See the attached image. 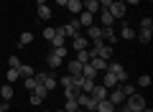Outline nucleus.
<instances>
[{
    "instance_id": "1",
    "label": "nucleus",
    "mask_w": 153,
    "mask_h": 112,
    "mask_svg": "<svg viewBox=\"0 0 153 112\" xmlns=\"http://www.w3.org/2000/svg\"><path fill=\"white\" fill-rule=\"evenodd\" d=\"M143 107H148V102H146V97H140L135 92V94H130V97H125V110H130V112H140Z\"/></svg>"
},
{
    "instance_id": "2",
    "label": "nucleus",
    "mask_w": 153,
    "mask_h": 112,
    "mask_svg": "<svg viewBox=\"0 0 153 112\" xmlns=\"http://www.w3.org/2000/svg\"><path fill=\"white\" fill-rule=\"evenodd\" d=\"M107 71H110V74H115V79H117V84H123V82H128V71H125V66H123L120 61H110V64H107Z\"/></svg>"
},
{
    "instance_id": "3",
    "label": "nucleus",
    "mask_w": 153,
    "mask_h": 112,
    "mask_svg": "<svg viewBox=\"0 0 153 112\" xmlns=\"http://www.w3.org/2000/svg\"><path fill=\"white\" fill-rule=\"evenodd\" d=\"M92 48L97 51V56H100V59L110 61V56H112V46H110V43H105L102 38H100V41H92Z\"/></svg>"
},
{
    "instance_id": "4",
    "label": "nucleus",
    "mask_w": 153,
    "mask_h": 112,
    "mask_svg": "<svg viewBox=\"0 0 153 112\" xmlns=\"http://www.w3.org/2000/svg\"><path fill=\"white\" fill-rule=\"evenodd\" d=\"M107 10H110V16H112L115 21H123V18H125V10H128V5L123 3V0H112V5H110Z\"/></svg>"
},
{
    "instance_id": "5",
    "label": "nucleus",
    "mask_w": 153,
    "mask_h": 112,
    "mask_svg": "<svg viewBox=\"0 0 153 112\" xmlns=\"http://www.w3.org/2000/svg\"><path fill=\"white\" fill-rule=\"evenodd\" d=\"M76 105L82 107V110H94L97 99H92V94H87V92H76Z\"/></svg>"
},
{
    "instance_id": "6",
    "label": "nucleus",
    "mask_w": 153,
    "mask_h": 112,
    "mask_svg": "<svg viewBox=\"0 0 153 112\" xmlns=\"http://www.w3.org/2000/svg\"><path fill=\"white\" fill-rule=\"evenodd\" d=\"M107 99L112 102L115 107H120L123 102H125V94H123V89H120V84H117V87H112V89L107 92Z\"/></svg>"
},
{
    "instance_id": "7",
    "label": "nucleus",
    "mask_w": 153,
    "mask_h": 112,
    "mask_svg": "<svg viewBox=\"0 0 153 112\" xmlns=\"http://www.w3.org/2000/svg\"><path fill=\"white\" fill-rule=\"evenodd\" d=\"M97 16H100V26H102V28H112V26H115V18L110 16V10H107V8H102V10H100Z\"/></svg>"
},
{
    "instance_id": "8",
    "label": "nucleus",
    "mask_w": 153,
    "mask_h": 112,
    "mask_svg": "<svg viewBox=\"0 0 153 112\" xmlns=\"http://www.w3.org/2000/svg\"><path fill=\"white\" fill-rule=\"evenodd\" d=\"M117 38L133 41V38H135V28H130V26H128V21H123V23H120V33H117Z\"/></svg>"
},
{
    "instance_id": "9",
    "label": "nucleus",
    "mask_w": 153,
    "mask_h": 112,
    "mask_svg": "<svg viewBox=\"0 0 153 112\" xmlns=\"http://www.w3.org/2000/svg\"><path fill=\"white\" fill-rule=\"evenodd\" d=\"M107 92H110V89H107L105 84H94L89 94H92V99H97V102H100V99H107Z\"/></svg>"
},
{
    "instance_id": "10",
    "label": "nucleus",
    "mask_w": 153,
    "mask_h": 112,
    "mask_svg": "<svg viewBox=\"0 0 153 112\" xmlns=\"http://www.w3.org/2000/svg\"><path fill=\"white\" fill-rule=\"evenodd\" d=\"M102 41L110 43V46L117 43V33H115V28H102Z\"/></svg>"
},
{
    "instance_id": "11",
    "label": "nucleus",
    "mask_w": 153,
    "mask_h": 112,
    "mask_svg": "<svg viewBox=\"0 0 153 112\" xmlns=\"http://www.w3.org/2000/svg\"><path fill=\"white\" fill-rule=\"evenodd\" d=\"M89 64H92V69L97 71V74H102V71H107V64H110V61H105V59H100V56H94V59H89Z\"/></svg>"
},
{
    "instance_id": "12",
    "label": "nucleus",
    "mask_w": 153,
    "mask_h": 112,
    "mask_svg": "<svg viewBox=\"0 0 153 112\" xmlns=\"http://www.w3.org/2000/svg\"><path fill=\"white\" fill-rule=\"evenodd\" d=\"M84 38H89V41H100L102 38V26H87V36Z\"/></svg>"
},
{
    "instance_id": "13",
    "label": "nucleus",
    "mask_w": 153,
    "mask_h": 112,
    "mask_svg": "<svg viewBox=\"0 0 153 112\" xmlns=\"http://www.w3.org/2000/svg\"><path fill=\"white\" fill-rule=\"evenodd\" d=\"M76 21H79V26H82V28L94 26V16H92V13H87V10H82V13H79V18H76Z\"/></svg>"
},
{
    "instance_id": "14",
    "label": "nucleus",
    "mask_w": 153,
    "mask_h": 112,
    "mask_svg": "<svg viewBox=\"0 0 153 112\" xmlns=\"http://www.w3.org/2000/svg\"><path fill=\"white\" fill-rule=\"evenodd\" d=\"M79 28H82V26H79V21L74 18V21H69V23L64 26V31H66V36H71V38H74V36H79Z\"/></svg>"
},
{
    "instance_id": "15",
    "label": "nucleus",
    "mask_w": 153,
    "mask_h": 112,
    "mask_svg": "<svg viewBox=\"0 0 153 112\" xmlns=\"http://www.w3.org/2000/svg\"><path fill=\"white\" fill-rule=\"evenodd\" d=\"M66 10L74 13V16H79V13L84 10V3H82V0H69V3H66Z\"/></svg>"
},
{
    "instance_id": "16",
    "label": "nucleus",
    "mask_w": 153,
    "mask_h": 112,
    "mask_svg": "<svg viewBox=\"0 0 153 112\" xmlns=\"http://www.w3.org/2000/svg\"><path fill=\"white\" fill-rule=\"evenodd\" d=\"M61 61H64V59H61V56H56L54 51H51V53H46V64H49V69H59V66H61Z\"/></svg>"
},
{
    "instance_id": "17",
    "label": "nucleus",
    "mask_w": 153,
    "mask_h": 112,
    "mask_svg": "<svg viewBox=\"0 0 153 112\" xmlns=\"http://www.w3.org/2000/svg\"><path fill=\"white\" fill-rule=\"evenodd\" d=\"M94 110H97V112H115V110H117V107H115V105H112V102H110V99H100Z\"/></svg>"
},
{
    "instance_id": "18",
    "label": "nucleus",
    "mask_w": 153,
    "mask_h": 112,
    "mask_svg": "<svg viewBox=\"0 0 153 112\" xmlns=\"http://www.w3.org/2000/svg\"><path fill=\"white\" fill-rule=\"evenodd\" d=\"M18 74H21V79H28V76L36 74V69H33L31 64H21V66H18Z\"/></svg>"
},
{
    "instance_id": "19",
    "label": "nucleus",
    "mask_w": 153,
    "mask_h": 112,
    "mask_svg": "<svg viewBox=\"0 0 153 112\" xmlns=\"http://www.w3.org/2000/svg\"><path fill=\"white\" fill-rule=\"evenodd\" d=\"M84 10H87V13H92V16H97V13L102 10V8H100V3H97V0H84Z\"/></svg>"
},
{
    "instance_id": "20",
    "label": "nucleus",
    "mask_w": 153,
    "mask_h": 112,
    "mask_svg": "<svg viewBox=\"0 0 153 112\" xmlns=\"http://www.w3.org/2000/svg\"><path fill=\"white\" fill-rule=\"evenodd\" d=\"M71 46H74V51H84V48H87V38L84 36H74L71 38Z\"/></svg>"
},
{
    "instance_id": "21",
    "label": "nucleus",
    "mask_w": 153,
    "mask_h": 112,
    "mask_svg": "<svg viewBox=\"0 0 153 112\" xmlns=\"http://www.w3.org/2000/svg\"><path fill=\"white\" fill-rule=\"evenodd\" d=\"M151 33L153 31H148V28H140V31H135V38L140 43H151Z\"/></svg>"
},
{
    "instance_id": "22",
    "label": "nucleus",
    "mask_w": 153,
    "mask_h": 112,
    "mask_svg": "<svg viewBox=\"0 0 153 112\" xmlns=\"http://www.w3.org/2000/svg\"><path fill=\"white\" fill-rule=\"evenodd\" d=\"M61 110H66V112H76V110H82V107L76 105V97H69V99L64 102V107Z\"/></svg>"
},
{
    "instance_id": "23",
    "label": "nucleus",
    "mask_w": 153,
    "mask_h": 112,
    "mask_svg": "<svg viewBox=\"0 0 153 112\" xmlns=\"http://www.w3.org/2000/svg\"><path fill=\"white\" fill-rule=\"evenodd\" d=\"M102 84L107 87V89H112V87H117V79H115V74H110V71H105V76H102Z\"/></svg>"
},
{
    "instance_id": "24",
    "label": "nucleus",
    "mask_w": 153,
    "mask_h": 112,
    "mask_svg": "<svg viewBox=\"0 0 153 112\" xmlns=\"http://www.w3.org/2000/svg\"><path fill=\"white\" fill-rule=\"evenodd\" d=\"M120 89H123V94H125V97H130V94H135V92H138V87H135V84H130V82H123Z\"/></svg>"
},
{
    "instance_id": "25",
    "label": "nucleus",
    "mask_w": 153,
    "mask_h": 112,
    "mask_svg": "<svg viewBox=\"0 0 153 112\" xmlns=\"http://www.w3.org/2000/svg\"><path fill=\"white\" fill-rule=\"evenodd\" d=\"M82 76H84V79H92V82H94V76H97V71L92 69V64H84V66H82Z\"/></svg>"
},
{
    "instance_id": "26",
    "label": "nucleus",
    "mask_w": 153,
    "mask_h": 112,
    "mask_svg": "<svg viewBox=\"0 0 153 112\" xmlns=\"http://www.w3.org/2000/svg\"><path fill=\"white\" fill-rule=\"evenodd\" d=\"M82 66H84V64H79V61H76V59H71L66 69H69V74H82Z\"/></svg>"
},
{
    "instance_id": "27",
    "label": "nucleus",
    "mask_w": 153,
    "mask_h": 112,
    "mask_svg": "<svg viewBox=\"0 0 153 112\" xmlns=\"http://www.w3.org/2000/svg\"><path fill=\"white\" fill-rule=\"evenodd\" d=\"M38 18H41V21H49V18H51V8L49 5H38Z\"/></svg>"
},
{
    "instance_id": "28",
    "label": "nucleus",
    "mask_w": 153,
    "mask_h": 112,
    "mask_svg": "<svg viewBox=\"0 0 153 112\" xmlns=\"http://www.w3.org/2000/svg\"><path fill=\"white\" fill-rule=\"evenodd\" d=\"M31 41H33V33H31V31H23L21 38H18V46H28Z\"/></svg>"
},
{
    "instance_id": "29",
    "label": "nucleus",
    "mask_w": 153,
    "mask_h": 112,
    "mask_svg": "<svg viewBox=\"0 0 153 112\" xmlns=\"http://www.w3.org/2000/svg\"><path fill=\"white\" fill-rule=\"evenodd\" d=\"M0 97H3V102H8L13 97V84H3V89H0Z\"/></svg>"
},
{
    "instance_id": "30",
    "label": "nucleus",
    "mask_w": 153,
    "mask_h": 112,
    "mask_svg": "<svg viewBox=\"0 0 153 112\" xmlns=\"http://www.w3.org/2000/svg\"><path fill=\"white\" fill-rule=\"evenodd\" d=\"M5 79H8V84H13V82H18V79H21V74H18V69H13V66H10V69L5 71Z\"/></svg>"
},
{
    "instance_id": "31",
    "label": "nucleus",
    "mask_w": 153,
    "mask_h": 112,
    "mask_svg": "<svg viewBox=\"0 0 153 112\" xmlns=\"http://www.w3.org/2000/svg\"><path fill=\"white\" fill-rule=\"evenodd\" d=\"M148 84H151V76H148V74H140V76H138V82H135V87H140V89H143V87H148Z\"/></svg>"
},
{
    "instance_id": "32",
    "label": "nucleus",
    "mask_w": 153,
    "mask_h": 112,
    "mask_svg": "<svg viewBox=\"0 0 153 112\" xmlns=\"http://www.w3.org/2000/svg\"><path fill=\"white\" fill-rule=\"evenodd\" d=\"M33 94H36V97H38V99H44V97H46V94H49V89H46V87H44V84H38V87H36V89H33Z\"/></svg>"
},
{
    "instance_id": "33",
    "label": "nucleus",
    "mask_w": 153,
    "mask_h": 112,
    "mask_svg": "<svg viewBox=\"0 0 153 112\" xmlns=\"http://www.w3.org/2000/svg\"><path fill=\"white\" fill-rule=\"evenodd\" d=\"M23 82H26V89H28V92H33V89H36V87H38L36 76H28V79H23Z\"/></svg>"
},
{
    "instance_id": "34",
    "label": "nucleus",
    "mask_w": 153,
    "mask_h": 112,
    "mask_svg": "<svg viewBox=\"0 0 153 112\" xmlns=\"http://www.w3.org/2000/svg\"><path fill=\"white\" fill-rule=\"evenodd\" d=\"M140 28H148V31H153V18H151V16L140 18Z\"/></svg>"
},
{
    "instance_id": "35",
    "label": "nucleus",
    "mask_w": 153,
    "mask_h": 112,
    "mask_svg": "<svg viewBox=\"0 0 153 112\" xmlns=\"http://www.w3.org/2000/svg\"><path fill=\"white\" fill-rule=\"evenodd\" d=\"M92 87H94L92 79H82V92H87V94H89V92H92Z\"/></svg>"
},
{
    "instance_id": "36",
    "label": "nucleus",
    "mask_w": 153,
    "mask_h": 112,
    "mask_svg": "<svg viewBox=\"0 0 153 112\" xmlns=\"http://www.w3.org/2000/svg\"><path fill=\"white\" fill-rule=\"evenodd\" d=\"M54 33H56V28H44V33H41V36H44L46 41H51V38H54Z\"/></svg>"
},
{
    "instance_id": "37",
    "label": "nucleus",
    "mask_w": 153,
    "mask_h": 112,
    "mask_svg": "<svg viewBox=\"0 0 153 112\" xmlns=\"http://www.w3.org/2000/svg\"><path fill=\"white\" fill-rule=\"evenodd\" d=\"M8 64H10V66H13V69H18V66H21V64H23V61H21V59H18V56H10V59H8Z\"/></svg>"
},
{
    "instance_id": "38",
    "label": "nucleus",
    "mask_w": 153,
    "mask_h": 112,
    "mask_svg": "<svg viewBox=\"0 0 153 112\" xmlns=\"http://www.w3.org/2000/svg\"><path fill=\"white\" fill-rule=\"evenodd\" d=\"M51 51H54L56 56H61V59H64V56H66V46H59V48H51Z\"/></svg>"
},
{
    "instance_id": "39",
    "label": "nucleus",
    "mask_w": 153,
    "mask_h": 112,
    "mask_svg": "<svg viewBox=\"0 0 153 112\" xmlns=\"http://www.w3.org/2000/svg\"><path fill=\"white\" fill-rule=\"evenodd\" d=\"M97 3H100V8H110L112 5V0H97Z\"/></svg>"
},
{
    "instance_id": "40",
    "label": "nucleus",
    "mask_w": 153,
    "mask_h": 112,
    "mask_svg": "<svg viewBox=\"0 0 153 112\" xmlns=\"http://www.w3.org/2000/svg\"><path fill=\"white\" fill-rule=\"evenodd\" d=\"M41 102H44V99H38V97H36V94L31 92V105H41Z\"/></svg>"
},
{
    "instance_id": "41",
    "label": "nucleus",
    "mask_w": 153,
    "mask_h": 112,
    "mask_svg": "<svg viewBox=\"0 0 153 112\" xmlns=\"http://www.w3.org/2000/svg\"><path fill=\"white\" fill-rule=\"evenodd\" d=\"M123 3H125V5H138L140 0H123Z\"/></svg>"
},
{
    "instance_id": "42",
    "label": "nucleus",
    "mask_w": 153,
    "mask_h": 112,
    "mask_svg": "<svg viewBox=\"0 0 153 112\" xmlns=\"http://www.w3.org/2000/svg\"><path fill=\"white\" fill-rule=\"evenodd\" d=\"M0 112H8V102H0Z\"/></svg>"
},
{
    "instance_id": "43",
    "label": "nucleus",
    "mask_w": 153,
    "mask_h": 112,
    "mask_svg": "<svg viewBox=\"0 0 153 112\" xmlns=\"http://www.w3.org/2000/svg\"><path fill=\"white\" fill-rule=\"evenodd\" d=\"M66 3H69V0H56V5H61V8H66Z\"/></svg>"
},
{
    "instance_id": "44",
    "label": "nucleus",
    "mask_w": 153,
    "mask_h": 112,
    "mask_svg": "<svg viewBox=\"0 0 153 112\" xmlns=\"http://www.w3.org/2000/svg\"><path fill=\"white\" fill-rule=\"evenodd\" d=\"M36 3H38V5H46V0H36Z\"/></svg>"
},
{
    "instance_id": "45",
    "label": "nucleus",
    "mask_w": 153,
    "mask_h": 112,
    "mask_svg": "<svg viewBox=\"0 0 153 112\" xmlns=\"http://www.w3.org/2000/svg\"><path fill=\"white\" fill-rule=\"evenodd\" d=\"M123 112H130V110H125V107H123Z\"/></svg>"
},
{
    "instance_id": "46",
    "label": "nucleus",
    "mask_w": 153,
    "mask_h": 112,
    "mask_svg": "<svg viewBox=\"0 0 153 112\" xmlns=\"http://www.w3.org/2000/svg\"><path fill=\"white\" fill-rule=\"evenodd\" d=\"M56 112H66V110H56Z\"/></svg>"
},
{
    "instance_id": "47",
    "label": "nucleus",
    "mask_w": 153,
    "mask_h": 112,
    "mask_svg": "<svg viewBox=\"0 0 153 112\" xmlns=\"http://www.w3.org/2000/svg\"><path fill=\"white\" fill-rule=\"evenodd\" d=\"M87 112H97V110H87Z\"/></svg>"
},
{
    "instance_id": "48",
    "label": "nucleus",
    "mask_w": 153,
    "mask_h": 112,
    "mask_svg": "<svg viewBox=\"0 0 153 112\" xmlns=\"http://www.w3.org/2000/svg\"><path fill=\"white\" fill-rule=\"evenodd\" d=\"M44 112H49V110H44Z\"/></svg>"
},
{
    "instance_id": "49",
    "label": "nucleus",
    "mask_w": 153,
    "mask_h": 112,
    "mask_svg": "<svg viewBox=\"0 0 153 112\" xmlns=\"http://www.w3.org/2000/svg\"><path fill=\"white\" fill-rule=\"evenodd\" d=\"M148 3H151V0H148Z\"/></svg>"
},
{
    "instance_id": "50",
    "label": "nucleus",
    "mask_w": 153,
    "mask_h": 112,
    "mask_svg": "<svg viewBox=\"0 0 153 112\" xmlns=\"http://www.w3.org/2000/svg\"><path fill=\"white\" fill-rule=\"evenodd\" d=\"M82 3H84V0H82Z\"/></svg>"
}]
</instances>
